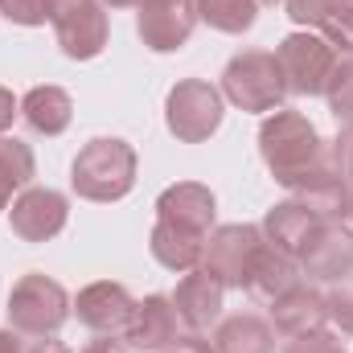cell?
I'll use <instances>...</instances> for the list:
<instances>
[{
    "label": "cell",
    "instance_id": "obj_1",
    "mask_svg": "<svg viewBox=\"0 0 353 353\" xmlns=\"http://www.w3.org/2000/svg\"><path fill=\"white\" fill-rule=\"evenodd\" d=\"M70 185L83 201H119L136 185V148L115 136H99L83 144L70 165Z\"/></svg>",
    "mask_w": 353,
    "mask_h": 353
},
{
    "label": "cell",
    "instance_id": "obj_2",
    "mask_svg": "<svg viewBox=\"0 0 353 353\" xmlns=\"http://www.w3.org/2000/svg\"><path fill=\"white\" fill-rule=\"evenodd\" d=\"M8 325L25 337H54L70 316V296L50 275H21L8 292Z\"/></svg>",
    "mask_w": 353,
    "mask_h": 353
},
{
    "label": "cell",
    "instance_id": "obj_3",
    "mask_svg": "<svg viewBox=\"0 0 353 353\" xmlns=\"http://www.w3.org/2000/svg\"><path fill=\"white\" fill-rule=\"evenodd\" d=\"M222 94L239 111H279V103L288 94L279 58L267 50H247V54L230 58L222 70Z\"/></svg>",
    "mask_w": 353,
    "mask_h": 353
},
{
    "label": "cell",
    "instance_id": "obj_4",
    "mask_svg": "<svg viewBox=\"0 0 353 353\" xmlns=\"http://www.w3.org/2000/svg\"><path fill=\"white\" fill-rule=\"evenodd\" d=\"M279 58V70H283V83L288 94H325L333 70H337V50L321 37V33H288L275 50Z\"/></svg>",
    "mask_w": 353,
    "mask_h": 353
},
{
    "label": "cell",
    "instance_id": "obj_5",
    "mask_svg": "<svg viewBox=\"0 0 353 353\" xmlns=\"http://www.w3.org/2000/svg\"><path fill=\"white\" fill-rule=\"evenodd\" d=\"M165 123L181 144H201L222 123V90L205 79H185L165 99Z\"/></svg>",
    "mask_w": 353,
    "mask_h": 353
},
{
    "label": "cell",
    "instance_id": "obj_6",
    "mask_svg": "<svg viewBox=\"0 0 353 353\" xmlns=\"http://www.w3.org/2000/svg\"><path fill=\"white\" fill-rule=\"evenodd\" d=\"M46 17L58 33L66 58L90 62L107 46V12L103 0H46Z\"/></svg>",
    "mask_w": 353,
    "mask_h": 353
},
{
    "label": "cell",
    "instance_id": "obj_7",
    "mask_svg": "<svg viewBox=\"0 0 353 353\" xmlns=\"http://www.w3.org/2000/svg\"><path fill=\"white\" fill-rule=\"evenodd\" d=\"M263 230L259 226H247V222H234V226H218L205 243V255L201 267L222 283V288H247L251 279V267L263 251Z\"/></svg>",
    "mask_w": 353,
    "mask_h": 353
},
{
    "label": "cell",
    "instance_id": "obj_8",
    "mask_svg": "<svg viewBox=\"0 0 353 353\" xmlns=\"http://www.w3.org/2000/svg\"><path fill=\"white\" fill-rule=\"evenodd\" d=\"M296 263L308 279H325V283H337V279L353 275V230L341 226V218L316 222L312 234L304 239Z\"/></svg>",
    "mask_w": 353,
    "mask_h": 353
},
{
    "label": "cell",
    "instance_id": "obj_9",
    "mask_svg": "<svg viewBox=\"0 0 353 353\" xmlns=\"http://www.w3.org/2000/svg\"><path fill=\"white\" fill-rule=\"evenodd\" d=\"M66 218H70V201L58 189H25L8 210L12 234L25 243H50L54 234H62Z\"/></svg>",
    "mask_w": 353,
    "mask_h": 353
},
{
    "label": "cell",
    "instance_id": "obj_10",
    "mask_svg": "<svg viewBox=\"0 0 353 353\" xmlns=\"http://www.w3.org/2000/svg\"><path fill=\"white\" fill-rule=\"evenodd\" d=\"M193 25H197V12L189 0H148V4H140V17H136L140 41L157 54L181 50L193 37Z\"/></svg>",
    "mask_w": 353,
    "mask_h": 353
},
{
    "label": "cell",
    "instance_id": "obj_11",
    "mask_svg": "<svg viewBox=\"0 0 353 353\" xmlns=\"http://www.w3.org/2000/svg\"><path fill=\"white\" fill-rule=\"evenodd\" d=\"M157 222L205 239L214 226V193L197 181H176L157 197Z\"/></svg>",
    "mask_w": 353,
    "mask_h": 353
},
{
    "label": "cell",
    "instance_id": "obj_12",
    "mask_svg": "<svg viewBox=\"0 0 353 353\" xmlns=\"http://www.w3.org/2000/svg\"><path fill=\"white\" fill-rule=\"evenodd\" d=\"M132 308H136L132 292L123 283H111V279H99V283L83 288L79 300H74L79 325H87L90 333H103V337L123 333L128 321H132Z\"/></svg>",
    "mask_w": 353,
    "mask_h": 353
},
{
    "label": "cell",
    "instance_id": "obj_13",
    "mask_svg": "<svg viewBox=\"0 0 353 353\" xmlns=\"http://www.w3.org/2000/svg\"><path fill=\"white\" fill-rule=\"evenodd\" d=\"M222 296H226V288H222L205 267H193V271H185V279L176 283L173 308H176V316H181L185 329L205 333V329L222 316Z\"/></svg>",
    "mask_w": 353,
    "mask_h": 353
},
{
    "label": "cell",
    "instance_id": "obj_14",
    "mask_svg": "<svg viewBox=\"0 0 353 353\" xmlns=\"http://www.w3.org/2000/svg\"><path fill=\"white\" fill-rule=\"evenodd\" d=\"M288 17L304 29H316L333 50L353 54V0H283Z\"/></svg>",
    "mask_w": 353,
    "mask_h": 353
},
{
    "label": "cell",
    "instance_id": "obj_15",
    "mask_svg": "<svg viewBox=\"0 0 353 353\" xmlns=\"http://www.w3.org/2000/svg\"><path fill=\"white\" fill-rule=\"evenodd\" d=\"M176 325H181V316L173 308V296H148V300H140L132 308V321H128L123 333H128L132 350L157 353L176 341Z\"/></svg>",
    "mask_w": 353,
    "mask_h": 353
},
{
    "label": "cell",
    "instance_id": "obj_16",
    "mask_svg": "<svg viewBox=\"0 0 353 353\" xmlns=\"http://www.w3.org/2000/svg\"><path fill=\"white\" fill-rule=\"evenodd\" d=\"M329 308H325V292H316L312 283H292L283 296L271 300V329L283 337L308 333V329H325Z\"/></svg>",
    "mask_w": 353,
    "mask_h": 353
},
{
    "label": "cell",
    "instance_id": "obj_17",
    "mask_svg": "<svg viewBox=\"0 0 353 353\" xmlns=\"http://www.w3.org/2000/svg\"><path fill=\"white\" fill-rule=\"evenodd\" d=\"M316 222H325L304 197H292V201H279V205H271L263 218V239L271 247H279V251H288V255H300V247H304V239L312 234V226Z\"/></svg>",
    "mask_w": 353,
    "mask_h": 353
},
{
    "label": "cell",
    "instance_id": "obj_18",
    "mask_svg": "<svg viewBox=\"0 0 353 353\" xmlns=\"http://www.w3.org/2000/svg\"><path fill=\"white\" fill-rule=\"evenodd\" d=\"M21 115L37 136H62L74 119V99L62 87H33L21 99Z\"/></svg>",
    "mask_w": 353,
    "mask_h": 353
},
{
    "label": "cell",
    "instance_id": "obj_19",
    "mask_svg": "<svg viewBox=\"0 0 353 353\" xmlns=\"http://www.w3.org/2000/svg\"><path fill=\"white\" fill-rule=\"evenodd\" d=\"M292 283H300V263H296V255H288V251H279V247L263 243L259 259H255V267H251L247 292H251L255 300L271 304V300H275V296H283Z\"/></svg>",
    "mask_w": 353,
    "mask_h": 353
},
{
    "label": "cell",
    "instance_id": "obj_20",
    "mask_svg": "<svg viewBox=\"0 0 353 353\" xmlns=\"http://www.w3.org/2000/svg\"><path fill=\"white\" fill-rule=\"evenodd\" d=\"M214 350L218 353H275V329H271V321L255 316V312H239V316L218 325Z\"/></svg>",
    "mask_w": 353,
    "mask_h": 353
},
{
    "label": "cell",
    "instance_id": "obj_21",
    "mask_svg": "<svg viewBox=\"0 0 353 353\" xmlns=\"http://www.w3.org/2000/svg\"><path fill=\"white\" fill-rule=\"evenodd\" d=\"M148 247H152V259L161 267H169V271H193V267H201V255H205V239L173 230L165 222L152 226V243Z\"/></svg>",
    "mask_w": 353,
    "mask_h": 353
},
{
    "label": "cell",
    "instance_id": "obj_22",
    "mask_svg": "<svg viewBox=\"0 0 353 353\" xmlns=\"http://www.w3.org/2000/svg\"><path fill=\"white\" fill-rule=\"evenodd\" d=\"M189 4H193L197 21H205L218 33H247L259 17L255 0H189Z\"/></svg>",
    "mask_w": 353,
    "mask_h": 353
},
{
    "label": "cell",
    "instance_id": "obj_23",
    "mask_svg": "<svg viewBox=\"0 0 353 353\" xmlns=\"http://www.w3.org/2000/svg\"><path fill=\"white\" fill-rule=\"evenodd\" d=\"M33 173H37V165H33L29 144H21L12 136H0V210H8L12 193L25 189L33 181Z\"/></svg>",
    "mask_w": 353,
    "mask_h": 353
},
{
    "label": "cell",
    "instance_id": "obj_24",
    "mask_svg": "<svg viewBox=\"0 0 353 353\" xmlns=\"http://www.w3.org/2000/svg\"><path fill=\"white\" fill-rule=\"evenodd\" d=\"M325 94H329V111H333V119H337L341 128H353V54L337 62V70H333V79H329Z\"/></svg>",
    "mask_w": 353,
    "mask_h": 353
},
{
    "label": "cell",
    "instance_id": "obj_25",
    "mask_svg": "<svg viewBox=\"0 0 353 353\" xmlns=\"http://www.w3.org/2000/svg\"><path fill=\"white\" fill-rule=\"evenodd\" d=\"M325 308H329V321H333L341 333L353 337V275L337 279V283L325 292Z\"/></svg>",
    "mask_w": 353,
    "mask_h": 353
},
{
    "label": "cell",
    "instance_id": "obj_26",
    "mask_svg": "<svg viewBox=\"0 0 353 353\" xmlns=\"http://www.w3.org/2000/svg\"><path fill=\"white\" fill-rule=\"evenodd\" d=\"M283 353H341V341H337V333H329V329H308V333L288 337Z\"/></svg>",
    "mask_w": 353,
    "mask_h": 353
},
{
    "label": "cell",
    "instance_id": "obj_27",
    "mask_svg": "<svg viewBox=\"0 0 353 353\" xmlns=\"http://www.w3.org/2000/svg\"><path fill=\"white\" fill-rule=\"evenodd\" d=\"M0 12L12 25H46V0H0Z\"/></svg>",
    "mask_w": 353,
    "mask_h": 353
},
{
    "label": "cell",
    "instance_id": "obj_28",
    "mask_svg": "<svg viewBox=\"0 0 353 353\" xmlns=\"http://www.w3.org/2000/svg\"><path fill=\"white\" fill-rule=\"evenodd\" d=\"M161 353H218V350H214L205 337H197V333H193V337H176L173 345H165Z\"/></svg>",
    "mask_w": 353,
    "mask_h": 353
},
{
    "label": "cell",
    "instance_id": "obj_29",
    "mask_svg": "<svg viewBox=\"0 0 353 353\" xmlns=\"http://www.w3.org/2000/svg\"><path fill=\"white\" fill-rule=\"evenodd\" d=\"M17 115H21V107H17V99H12V90H4V87H0V132H8Z\"/></svg>",
    "mask_w": 353,
    "mask_h": 353
},
{
    "label": "cell",
    "instance_id": "obj_30",
    "mask_svg": "<svg viewBox=\"0 0 353 353\" xmlns=\"http://www.w3.org/2000/svg\"><path fill=\"white\" fill-rule=\"evenodd\" d=\"M21 353H70L62 341H54V337H37V341H25Z\"/></svg>",
    "mask_w": 353,
    "mask_h": 353
},
{
    "label": "cell",
    "instance_id": "obj_31",
    "mask_svg": "<svg viewBox=\"0 0 353 353\" xmlns=\"http://www.w3.org/2000/svg\"><path fill=\"white\" fill-rule=\"evenodd\" d=\"M83 353H132V345H123V341H115V337H103V341H90Z\"/></svg>",
    "mask_w": 353,
    "mask_h": 353
},
{
    "label": "cell",
    "instance_id": "obj_32",
    "mask_svg": "<svg viewBox=\"0 0 353 353\" xmlns=\"http://www.w3.org/2000/svg\"><path fill=\"white\" fill-rule=\"evenodd\" d=\"M21 345H25V341H21L17 333H4V329H0V353H21Z\"/></svg>",
    "mask_w": 353,
    "mask_h": 353
},
{
    "label": "cell",
    "instance_id": "obj_33",
    "mask_svg": "<svg viewBox=\"0 0 353 353\" xmlns=\"http://www.w3.org/2000/svg\"><path fill=\"white\" fill-rule=\"evenodd\" d=\"M345 218L353 222V176L345 181Z\"/></svg>",
    "mask_w": 353,
    "mask_h": 353
},
{
    "label": "cell",
    "instance_id": "obj_34",
    "mask_svg": "<svg viewBox=\"0 0 353 353\" xmlns=\"http://www.w3.org/2000/svg\"><path fill=\"white\" fill-rule=\"evenodd\" d=\"M132 4H140V0H103V8H132Z\"/></svg>",
    "mask_w": 353,
    "mask_h": 353
},
{
    "label": "cell",
    "instance_id": "obj_35",
    "mask_svg": "<svg viewBox=\"0 0 353 353\" xmlns=\"http://www.w3.org/2000/svg\"><path fill=\"white\" fill-rule=\"evenodd\" d=\"M255 4H279V0H255Z\"/></svg>",
    "mask_w": 353,
    "mask_h": 353
},
{
    "label": "cell",
    "instance_id": "obj_36",
    "mask_svg": "<svg viewBox=\"0 0 353 353\" xmlns=\"http://www.w3.org/2000/svg\"><path fill=\"white\" fill-rule=\"evenodd\" d=\"M140 4H148V0H140Z\"/></svg>",
    "mask_w": 353,
    "mask_h": 353
},
{
    "label": "cell",
    "instance_id": "obj_37",
    "mask_svg": "<svg viewBox=\"0 0 353 353\" xmlns=\"http://www.w3.org/2000/svg\"><path fill=\"white\" fill-rule=\"evenodd\" d=\"M341 353H345V350H341Z\"/></svg>",
    "mask_w": 353,
    "mask_h": 353
}]
</instances>
